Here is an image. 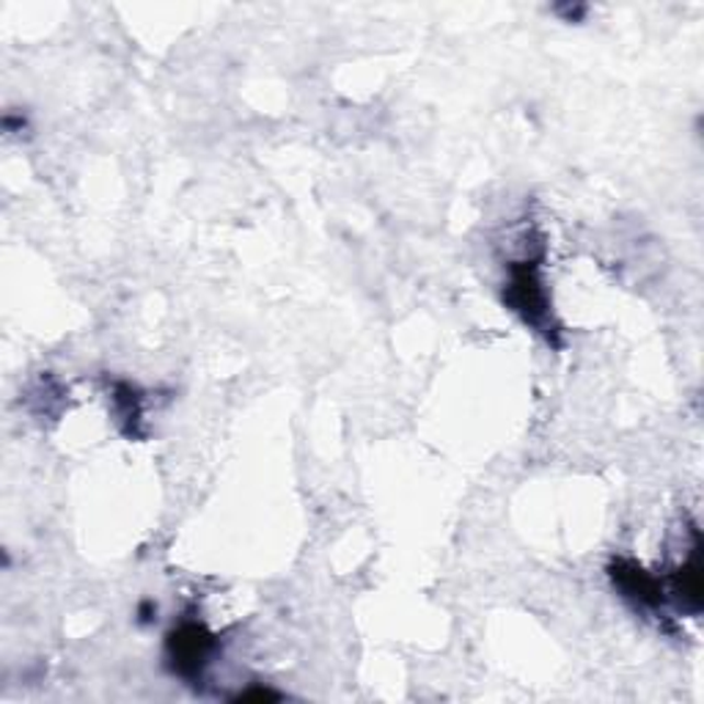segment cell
I'll list each match as a JSON object with an SVG mask.
<instances>
[{"instance_id": "obj_1", "label": "cell", "mask_w": 704, "mask_h": 704, "mask_svg": "<svg viewBox=\"0 0 704 704\" xmlns=\"http://www.w3.org/2000/svg\"><path fill=\"white\" fill-rule=\"evenodd\" d=\"M507 300L509 306L525 319V322H532L534 328L545 330L548 308H545V292H543V281H540V273H537V264L534 262L512 264Z\"/></svg>"}, {"instance_id": "obj_2", "label": "cell", "mask_w": 704, "mask_h": 704, "mask_svg": "<svg viewBox=\"0 0 704 704\" xmlns=\"http://www.w3.org/2000/svg\"><path fill=\"white\" fill-rule=\"evenodd\" d=\"M215 647V638L204 631L202 625H182L168 636V658H171L173 671L182 677H198L209 652Z\"/></svg>"}, {"instance_id": "obj_3", "label": "cell", "mask_w": 704, "mask_h": 704, "mask_svg": "<svg viewBox=\"0 0 704 704\" xmlns=\"http://www.w3.org/2000/svg\"><path fill=\"white\" fill-rule=\"evenodd\" d=\"M611 576H614V583L620 587V592L627 600H636L638 605H649L652 609V605H660V600H663L660 583L649 572H644L641 567L631 565V561H616Z\"/></svg>"}, {"instance_id": "obj_4", "label": "cell", "mask_w": 704, "mask_h": 704, "mask_svg": "<svg viewBox=\"0 0 704 704\" xmlns=\"http://www.w3.org/2000/svg\"><path fill=\"white\" fill-rule=\"evenodd\" d=\"M699 550L702 548H699V543H696L691 561H688V565L682 567L674 578L677 598H680V603L685 605V609H691L693 614L702 609V561H699Z\"/></svg>"}, {"instance_id": "obj_5", "label": "cell", "mask_w": 704, "mask_h": 704, "mask_svg": "<svg viewBox=\"0 0 704 704\" xmlns=\"http://www.w3.org/2000/svg\"><path fill=\"white\" fill-rule=\"evenodd\" d=\"M251 699H257V702H264V699H279V693L268 691V688H251V691L237 693V702H251Z\"/></svg>"}]
</instances>
